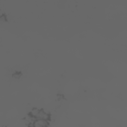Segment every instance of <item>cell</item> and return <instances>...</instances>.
Wrapping results in <instances>:
<instances>
[{"mask_svg":"<svg viewBox=\"0 0 127 127\" xmlns=\"http://www.w3.org/2000/svg\"><path fill=\"white\" fill-rule=\"evenodd\" d=\"M36 119H43V120L50 121L51 120V114H50V112H48L44 109H40V112H39Z\"/></svg>","mask_w":127,"mask_h":127,"instance_id":"6da1fadb","label":"cell"},{"mask_svg":"<svg viewBox=\"0 0 127 127\" xmlns=\"http://www.w3.org/2000/svg\"><path fill=\"white\" fill-rule=\"evenodd\" d=\"M50 126V121L43 120V119H36L33 127H49Z\"/></svg>","mask_w":127,"mask_h":127,"instance_id":"7a4b0ae2","label":"cell"},{"mask_svg":"<svg viewBox=\"0 0 127 127\" xmlns=\"http://www.w3.org/2000/svg\"><path fill=\"white\" fill-rule=\"evenodd\" d=\"M39 112H40V109H39V108H32V109L29 111V113H30L33 117H35V118H37Z\"/></svg>","mask_w":127,"mask_h":127,"instance_id":"3957f363","label":"cell"}]
</instances>
